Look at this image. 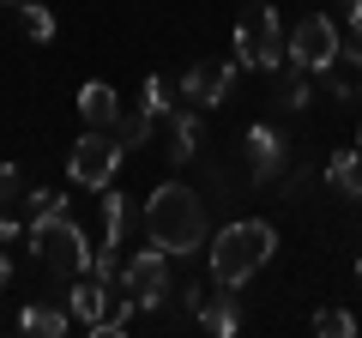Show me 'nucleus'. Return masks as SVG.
<instances>
[{"mask_svg":"<svg viewBox=\"0 0 362 338\" xmlns=\"http://www.w3.org/2000/svg\"><path fill=\"white\" fill-rule=\"evenodd\" d=\"M139 103L151 109L157 121H169V115H175V103H181V85L169 73H151V78H145V91H139Z\"/></svg>","mask_w":362,"mask_h":338,"instance_id":"6ab92c4d","label":"nucleus"},{"mask_svg":"<svg viewBox=\"0 0 362 338\" xmlns=\"http://www.w3.org/2000/svg\"><path fill=\"white\" fill-rule=\"evenodd\" d=\"M25 230H30V223H18L13 211L0 206V242H25Z\"/></svg>","mask_w":362,"mask_h":338,"instance_id":"393cba45","label":"nucleus"},{"mask_svg":"<svg viewBox=\"0 0 362 338\" xmlns=\"http://www.w3.org/2000/svg\"><path fill=\"white\" fill-rule=\"evenodd\" d=\"M78 115H85V127H115V115H121L115 85H103V78L78 85Z\"/></svg>","mask_w":362,"mask_h":338,"instance_id":"f8f14e48","label":"nucleus"},{"mask_svg":"<svg viewBox=\"0 0 362 338\" xmlns=\"http://www.w3.org/2000/svg\"><path fill=\"white\" fill-rule=\"evenodd\" d=\"M320 78H326V97H332V103H356V85H344L338 73H320Z\"/></svg>","mask_w":362,"mask_h":338,"instance_id":"b1692460","label":"nucleus"},{"mask_svg":"<svg viewBox=\"0 0 362 338\" xmlns=\"http://www.w3.org/2000/svg\"><path fill=\"white\" fill-rule=\"evenodd\" d=\"M284 61L302 66V73H314V78L332 73V66L344 61V30H338L326 13L296 18V25H290V37H284Z\"/></svg>","mask_w":362,"mask_h":338,"instance_id":"39448f33","label":"nucleus"},{"mask_svg":"<svg viewBox=\"0 0 362 338\" xmlns=\"http://www.w3.org/2000/svg\"><path fill=\"white\" fill-rule=\"evenodd\" d=\"M272 254H278V230H272L266 218H235V223H223V230L211 235V247H206L218 290H223V284L242 290L247 278H254L259 266L272 260Z\"/></svg>","mask_w":362,"mask_h":338,"instance_id":"f03ea898","label":"nucleus"},{"mask_svg":"<svg viewBox=\"0 0 362 338\" xmlns=\"http://www.w3.org/2000/svg\"><path fill=\"white\" fill-rule=\"evenodd\" d=\"M121 157H127V145H121L109 127H85L78 145H73V157H66V175H73L78 187H90V194H103V187L115 182Z\"/></svg>","mask_w":362,"mask_h":338,"instance_id":"423d86ee","label":"nucleus"},{"mask_svg":"<svg viewBox=\"0 0 362 338\" xmlns=\"http://www.w3.org/2000/svg\"><path fill=\"white\" fill-rule=\"evenodd\" d=\"M151 127H157V115H151L145 103H133V109L121 103V115H115V127H109V133H115V139L127 145V151H139V145L151 139Z\"/></svg>","mask_w":362,"mask_h":338,"instance_id":"a211bd4d","label":"nucleus"},{"mask_svg":"<svg viewBox=\"0 0 362 338\" xmlns=\"http://www.w3.org/2000/svg\"><path fill=\"white\" fill-rule=\"evenodd\" d=\"M25 206H30V218H42V211H66V194H61V187H37V194H25Z\"/></svg>","mask_w":362,"mask_h":338,"instance_id":"4be33fe9","label":"nucleus"},{"mask_svg":"<svg viewBox=\"0 0 362 338\" xmlns=\"http://www.w3.org/2000/svg\"><path fill=\"white\" fill-rule=\"evenodd\" d=\"M199 326L218 332V338H235V332H242V308H235V290H230V284H223V296H206V302H199Z\"/></svg>","mask_w":362,"mask_h":338,"instance_id":"2eb2a0df","label":"nucleus"},{"mask_svg":"<svg viewBox=\"0 0 362 338\" xmlns=\"http://www.w3.org/2000/svg\"><path fill=\"white\" fill-rule=\"evenodd\" d=\"M127 194H115V182L103 187V242L97 247H109V254H121V242H127Z\"/></svg>","mask_w":362,"mask_h":338,"instance_id":"f3484780","label":"nucleus"},{"mask_svg":"<svg viewBox=\"0 0 362 338\" xmlns=\"http://www.w3.org/2000/svg\"><path fill=\"white\" fill-rule=\"evenodd\" d=\"M18 326L25 332H42V338H61V332H73V314H66V302H30L18 314Z\"/></svg>","mask_w":362,"mask_h":338,"instance_id":"dca6fc26","label":"nucleus"},{"mask_svg":"<svg viewBox=\"0 0 362 338\" xmlns=\"http://www.w3.org/2000/svg\"><path fill=\"white\" fill-rule=\"evenodd\" d=\"M284 163H290V139L272 127V121H254V127H247V175H254L259 187H272L284 175Z\"/></svg>","mask_w":362,"mask_h":338,"instance_id":"1a4fd4ad","label":"nucleus"},{"mask_svg":"<svg viewBox=\"0 0 362 338\" xmlns=\"http://www.w3.org/2000/svg\"><path fill=\"white\" fill-rule=\"evenodd\" d=\"M0 6H18V0H0Z\"/></svg>","mask_w":362,"mask_h":338,"instance_id":"c85d7f7f","label":"nucleus"},{"mask_svg":"<svg viewBox=\"0 0 362 338\" xmlns=\"http://www.w3.org/2000/svg\"><path fill=\"white\" fill-rule=\"evenodd\" d=\"M109 302H115V284H103V278H90V272H78L73 290H66V314H73V326H85V332L109 314Z\"/></svg>","mask_w":362,"mask_h":338,"instance_id":"9d476101","label":"nucleus"},{"mask_svg":"<svg viewBox=\"0 0 362 338\" xmlns=\"http://www.w3.org/2000/svg\"><path fill=\"white\" fill-rule=\"evenodd\" d=\"M308 78H314V73H302V66H290V61H284L278 73H272V103L290 109V115H296V109H308V103H314Z\"/></svg>","mask_w":362,"mask_h":338,"instance_id":"ddd939ff","label":"nucleus"},{"mask_svg":"<svg viewBox=\"0 0 362 338\" xmlns=\"http://www.w3.org/2000/svg\"><path fill=\"white\" fill-rule=\"evenodd\" d=\"M356 151H362V127H356Z\"/></svg>","mask_w":362,"mask_h":338,"instance_id":"cd10ccee","label":"nucleus"},{"mask_svg":"<svg viewBox=\"0 0 362 338\" xmlns=\"http://www.w3.org/2000/svg\"><path fill=\"white\" fill-rule=\"evenodd\" d=\"M13 284V254H6V242H0V290Z\"/></svg>","mask_w":362,"mask_h":338,"instance_id":"bb28decb","label":"nucleus"},{"mask_svg":"<svg viewBox=\"0 0 362 338\" xmlns=\"http://www.w3.org/2000/svg\"><path fill=\"white\" fill-rule=\"evenodd\" d=\"M18 25H25L30 42H54V13L42 0H18Z\"/></svg>","mask_w":362,"mask_h":338,"instance_id":"aec40b11","label":"nucleus"},{"mask_svg":"<svg viewBox=\"0 0 362 338\" xmlns=\"http://www.w3.org/2000/svg\"><path fill=\"white\" fill-rule=\"evenodd\" d=\"M356 278H362V260H356Z\"/></svg>","mask_w":362,"mask_h":338,"instance_id":"7c9ffc66","label":"nucleus"},{"mask_svg":"<svg viewBox=\"0 0 362 338\" xmlns=\"http://www.w3.org/2000/svg\"><path fill=\"white\" fill-rule=\"evenodd\" d=\"M284 18H278V6L272 0H254L242 18H235V66H247V73H278L284 66Z\"/></svg>","mask_w":362,"mask_h":338,"instance_id":"20e7f679","label":"nucleus"},{"mask_svg":"<svg viewBox=\"0 0 362 338\" xmlns=\"http://www.w3.org/2000/svg\"><path fill=\"white\" fill-rule=\"evenodd\" d=\"M18 199H25V175L13 163H0V206H18Z\"/></svg>","mask_w":362,"mask_h":338,"instance_id":"5701e85b","label":"nucleus"},{"mask_svg":"<svg viewBox=\"0 0 362 338\" xmlns=\"http://www.w3.org/2000/svg\"><path fill=\"white\" fill-rule=\"evenodd\" d=\"M356 103H362V85H356Z\"/></svg>","mask_w":362,"mask_h":338,"instance_id":"c756f323","label":"nucleus"},{"mask_svg":"<svg viewBox=\"0 0 362 338\" xmlns=\"http://www.w3.org/2000/svg\"><path fill=\"white\" fill-rule=\"evenodd\" d=\"M145 235L163 247L169 260H187L206 247V199L187 182H163L151 199H145Z\"/></svg>","mask_w":362,"mask_h":338,"instance_id":"f257e3e1","label":"nucleus"},{"mask_svg":"<svg viewBox=\"0 0 362 338\" xmlns=\"http://www.w3.org/2000/svg\"><path fill=\"white\" fill-rule=\"evenodd\" d=\"M314 332L320 338H356V314L350 308H320L314 314Z\"/></svg>","mask_w":362,"mask_h":338,"instance_id":"412c9836","label":"nucleus"},{"mask_svg":"<svg viewBox=\"0 0 362 338\" xmlns=\"http://www.w3.org/2000/svg\"><path fill=\"white\" fill-rule=\"evenodd\" d=\"M344 61L362 66V25H344Z\"/></svg>","mask_w":362,"mask_h":338,"instance_id":"a878e982","label":"nucleus"},{"mask_svg":"<svg viewBox=\"0 0 362 338\" xmlns=\"http://www.w3.org/2000/svg\"><path fill=\"white\" fill-rule=\"evenodd\" d=\"M326 182H332L338 199H362V151H356V145L326 157Z\"/></svg>","mask_w":362,"mask_h":338,"instance_id":"4468645a","label":"nucleus"},{"mask_svg":"<svg viewBox=\"0 0 362 338\" xmlns=\"http://www.w3.org/2000/svg\"><path fill=\"white\" fill-rule=\"evenodd\" d=\"M121 290H127L139 308H163V302H169V254L157 242L139 247V254L121 266Z\"/></svg>","mask_w":362,"mask_h":338,"instance_id":"0eeeda50","label":"nucleus"},{"mask_svg":"<svg viewBox=\"0 0 362 338\" xmlns=\"http://www.w3.org/2000/svg\"><path fill=\"white\" fill-rule=\"evenodd\" d=\"M25 242H30L42 272H61V278H78L90 266V254H97L85 223H73V211H42V218H30Z\"/></svg>","mask_w":362,"mask_h":338,"instance_id":"7ed1b4c3","label":"nucleus"},{"mask_svg":"<svg viewBox=\"0 0 362 338\" xmlns=\"http://www.w3.org/2000/svg\"><path fill=\"white\" fill-rule=\"evenodd\" d=\"M235 73H242L235 61H194L187 73L175 78V85H181V103H194L199 115H206V109H218V103H230Z\"/></svg>","mask_w":362,"mask_h":338,"instance_id":"6e6552de","label":"nucleus"},{"mask_svg":"<svg viewBox=\"0 0 362 338\" xmlns=\"http://www.w3.org/2000/svg\"><path fill=\"white\" fill-rule=\"evenodd\" d=\"M199 139H206V121H199V109L175 103V115H169V157L175 163H187V157H199Z\"/></svg>","mask_w":362,"mask_h":338,"instance_id":"9b49d317","label":"nucleus"}]
</instances>
